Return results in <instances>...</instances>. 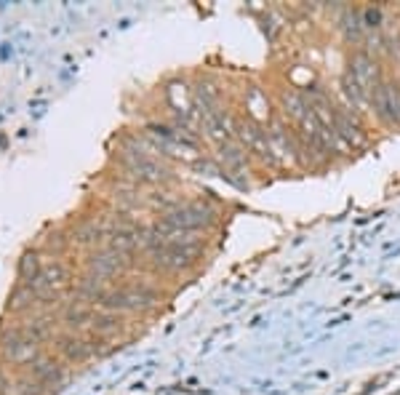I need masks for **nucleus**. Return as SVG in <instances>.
Masks as SVG:
<instances>
[{"instance_id":"f257e3e1","label":"nucleus","mask_w":400,"mask_h":395,"mask_svg":"<svg viewBox=\"0 0 400 395\" xmlns=\"http://www.w3.org/2000/svg\"><path fill=\"white\" fill-rule=\"evenodd\" d=\"M149 244H152L155 264L165 267V270L187 267L198 257V251H200V246L195 244V241H158V238H152Z\"/></svg>"},{"instance_id":"f03ea898","label":"nucleus","mask_w":400,"mask_h":395,"mask_svg":"<svg viewBox=\"0 0 400 395\" xmlns=\"http://www.w3.org/2000/svg\"><path fill=\"white\" fill-rule=\"evenodd\" d=\"M155 299H158V291L147 283H131L102 294V304L110 310H139V307L155 304Z\"/></svg>"},{"instance_id":"7ed1b4c3","label":"nucleus","mask_w":400,"mask_h":395,"mask_svg":"<svg viewBox=\"0 0 400 395\" xmlns=\"http://www.w3.org/2000/svg\"><path fill=\"white\" fill-rule=\"evenodd\" d=\"M211 222H214V209H208L203 203H179L165 214L161 228L174 230V232H190V230L211 225Z\"/></svg>"},{"instance_id":"20e7f679","label":"nucleus","mask_w":400,"mask_h":395,"mask_svg":"<svg viewBox=\"0 0 400 395\" xmlns=\"http://www.w3.org/2000/svg\"><path fill=\"white\" fill-rule=\"evenodd\" d=\"M373 112L387 123H400V86H376L371 91Z\"/></svg>"},{"instance_id":"39448f33","label":"nucleus","mask_w":400,"mask_h":395,"mask_svg":"<svg viewBox=\"0 0 400 395\" xmlns=\"http://www.w3.org/2000/svg\"><path fill=\"white\" fill-rule=\"evenodd\" d=\"M350 75L355 77L357 83L366 89V91H373L376 86H382V73H379V64L371 59L369 54H355L350 59Z\"/></svg>"},{"instance_id":"423d86ee","label":"nucleus","mask_w":400,"mask_h":395,"mask_svg":"<svg viewBox=\"0 0 400 395\" xmlns=\"http://www.w3.org/2000/svg\"><path fill=\"white\" fill-rule=\"evenodd\" d=\"M67 281V267L64 264H48L45 270L35 275V281H32V291L35 294H51V291H57Z\"/></svg>"},{"instance_id":"0eeeda50","label":"nucleus","mask_w":400,"mask_h":395,"mask_svg":"<svg viewBox=\"0 0 400 395\" xmlns=\"http://www.w3.org/2000/svg\"><path fill=\"white\" fill-rule=\"evenodd\" d=\"M123 264H126V259H123V251H104V254H99V257H94V262H91V270L96 273V278L99 281H104V278H112V275H118V270H123Z\"/></svg>"},{"instance_id":"6e6552de","label":"nucleus","mask_w":400,"mask_h":395,"mask_svg":"<svg viewBox=\"0 0 400 395\" xmlns=\"http://www.w3.org/2000/svg\"><path fill=\"white\" fill-rule=\"evenodd\" d=\"M341 30H344V35H347V40H353V43H363V38H366L363 14L355 11V8H347L344 16H341Z\"/></svg>"},{"instance_id":"1a4fd4ad","label":"nucleus","mask_w":400,"mask_h":395,"mask_svg":"<svg viewBox=\"0 0 400 395\" xmlns=\"http://www.w3.org/2000/svg\"><path fill=\"white\" fill-rule=\"evenodd\" d=\"M283 107H286V112L291 115V118H297L299 123L304 121L307 115H310V102L302 96V94H297V91H286L283 94Z\"/></svg>"},{"instance_id":"9d476101","label":"nucleus","mask_w":400,"mask_h":395,"mask_svg":"<svg viewBox=\"0 0 400 395\" xmlns=\"http://www.w3.org/2000/svg\"><path fill=\"white\" fill-rule=\"evenodd\" d=\"M219 152H222V161H224V168H227V171H243V168H246V152L240 150L237 144L224 142Z\"/></svg>"},{"instance_id":"9b49d317","label":"nucleus","mask_w":400,"mask_h":395,"mask_svg":"<svg viewBox=\"0 0 400 395\" xmlns=\"http://www.w3.org/2000/svg\"><path fill=\"white\" fill-rule=\"evenodd\" d=\"M344 94L353 99V105H355V107H360L366 99H371V91H366V89H363V86L355 80V77L350 75V73L344 75Z\"/></svg>"},{"instance_id":"f8f14e48","label":"nucleus","mask_w":400,"mask_h":395,"mask_svg":"<svg viewBox=\"0 0 400 395\" xmlns=\"http://www.w3.org/2000/svg\"><path fill=\"white\" fill-rule=\"evenodd\" d=\"M64 352H67L70 358H75V361H83L91 350L86 348V342H80V339H67V342H64Z\"/></svg>"},{"instance_id":"ddd939ff","label":"nucleus","mask_w":400,"mask_h":395,"mask_svg":"<svg viewBox=\"0 0 400 395\" xmlns=\"http://www.w3.org/2000/svg\"><path fill=\"white\" fill-rule=\"evenodd\" d=\"M360 14H363V24H366V30H379V27H382L385 14H382L379 8H366V11H360Z\"/></svg>"},{"instance_id":"4468645a","label":"nucleus","mask_w":400,"mask_h":395,"mask_svg":"<svg viewBox=\"0 0 400 395\" xmlns=\"http://www.w3.org/2000/svg\"><path fill=\"white\" fill-rule=\"evenodd\" d=\"M67 320H70V323H77V326H83V323H89V320H94V315H91V310L89 307H80V304H75L73 310H70V313H67Z\"/></svg>"},{"instance_id":"2eb2a0df","label":"nucleus","mask_w":400,"mask_h":395,"mask_svg":"<svg viewBox=\"0 0 400 395\" xmlns=\"http://www.w3.org/2000/svg\"><path fill=\"white\" fill-rule=\"evenodd\" d=\"M94 326H96V329H102V331H110V329H115V318H112V315L94 318Z\"/></svg>"}]
</instances>
